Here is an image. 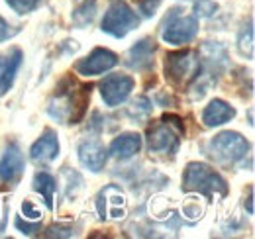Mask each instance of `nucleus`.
Listing matches in <instances>:
<instances>
[{
  "mask_svg": "<svg viewBox=\"0 0 255 239\" xmlns=\"http://www.w3.org/2000/svg\"><path fill=\"white\" fill-rule=\"evenodd\" d=\"M91 102V85H83L73 77H65L53 92L47 112L61 123H79Z\"/></svg>",
  "mask_w": 255,
  "mask_h": 239,
  "instance_id": "1",
  "label": "nucleus"
},
{
  "mask_svg": "<svg viewBox=\"0 0 255 239\" xmlns=\"http://www.w3.org/2000/svg\"><path fill=\"white\" fill-rule=\"evenodd\" d=\"M183 135H185L183 120L173 114H165L155 125L147 129V147L153 153L175 155L179 151Z\"/></svg>",
  "mask_w": 255,
  "mask_h": 239,
  "instance_id": "2",
  "label": "nucleus"
},
{
  "mask_svg": "<svg viewBox=\"0 0 255 239\" xmlns=\"http://www.w3.org/2000/svg\"><path fill=\"white\" fill-rule=\"evenodd\" d=\"M200 73V55L192 49L171 51L165 57V79L175 89H189Z\"/></svg>",
  "mask_w": 255,
  "mask_h": 239,
  "instance_id": "3",
  "label": "nucleus"
},
{
  "mask_svg": "<svg viewBox=\"0 0 255 239\" xmlns=\"http://www.w3.org/2000/svg\"><path fill=\"white\" fill-rule=\"evenodd\" d=\"M183 190L185 192H198L204 196H226L228 182L208 165L204 163H189L183 175Z\"/></svg>",
  "mask_w": 255,
  "mask_h": 239,
  "instance_id": "4",
  "label": "nucleus"
},
{
  "mask_svg": "<svg viewBox=\"0 0 255 239\" xmlns=\"http://www.w3.org/2000/svg\"><path fill=\"white\" fill-rule=\"evenodd\" d=\"M208 155L222 165H236L238 161H242L248 151H250V141L238 133V131H222L218 135H214L208 145H206Z\"/></svg>",
  "mask_w": 255,
  "mask_h": 239,
  "instance_id": "5",
  "label": "nucleus"
},
{
  "mask_svg": "<svg viewBox=\"0 0 255 239\" xmlns=\"http://www.w3.org/2000/svg\"><path fill=\"white\" fill-rule=\"evenodd\" d=\"M183 10L173 8L169 12V16L163 22V41L171 43V45H185L191 43L198 33V20L194 16H185L181 14Z\"/></svg>",
  "mask_w": 255,
  "mask_h": 239,
  "instance_id": "6",
  "label": "nucleus"
},
{
  "mask_svg": "<svg viewBox=\"0 0 255 239\" xmlns=\"http://www.w3.org/2000/svg\"><path fill=\"white\" fill-rule=\"evenodd\" d=\"M139 26V18L137 14L128 6L126 2L122 0H116L108 6L104 18H102V24H100V30L112 37H124L126 33L137 28Z\"/></svg>",
  "mask_w": 255,
  "mask_h": 239,
  "instance_id": "7",
  "label": "nucleus"
},
{
  "mask_svg": "<svg viewBox=\"0 0 255 239\" xmlns=\"http://www.w3.org/2000/svg\"><path fill=\"white\" fill-rule=\"evenodd\" d=\"M96 210L102 220H122L126 216V194L116 184H106L96 196Z\"/></svg>",
  "mask_w": 255,
  "mask_h": 239,
  "instance_id": "8",
  "label": "nucleus"
},
{
  "mask_svg": "<svg viewBox=\"0 0 255 239\" xmlns=\"http://www.w3.org/2000/svg\"><path fill=\"white\" fill-rule=\"evenodd\" d=\"M135 87V81L129 75H108L100 83V94L106 106H120Z\"/></svg>",
  "mask_w": 255,
  "mask_h": 239,
  "instance_id": "9",
  "label": "nucleus"
},
{
  "mask_svg": "<svg viewBox=\"0 0 255 239\" xmlns=\"http://www.w3.org/2000/svg\"><path fill=\"white\" fill-rule=\"evenodd\" d=\"M118 65V55L112 53L110 49H104V47H98L95 49L89 57L77 61L75 63V71L83 77H95V75H102L110 69H114Z\"/></svg>",
  "mask_w": 255,
  "mask_h": 239,
  "instance_id": "10",
  "label": "nucleus"
},
{
  "mask_svg": "<svg viewBox=\"0 0 255 239\" xmlns=\"http://www.w3.org/2000/svg\"><path fill=\"white\" fill-rule=\"evenodd\" d=\"M24 165H26L24 153L16 143H10L0 159V180L8 184H16L24 173Z\"/></svg>",
  "mask_w": 255,
  "mask_h": 239,
  "instance_id": "11",
  "label": "nucleus"
},
{
  "mask_svg": "<svg viewBox=\"0 0 255 239\" xmlns=\"http://www.w3.org/2000/svg\"><path fill=\"white\" fill-rule=\"evenodd\" d=\"M155 51H157V43L151 37H143L135 45L129 47L126 55V65L135 71H149V69H153Z\"/></svg>",
  "mask_w": 255,
  "mask_h": 239,
  "instance_id": "12",
  "label": "nucleus"
},
{
  "mask_svg": "<svg viewBox=\"0 0 255 239\" xmlns=\"http://www.w3.org/2000/svg\"><path fill=\"white\" fill-rule=\"evenodd\" d=\"M79 161L93 173H100L106 165L108 159V151L104 149V145L96 139H87L79 145Z\"/></svg>",
  "mask_w": 255,
  "mask_h": 239,
  "instance_id": "13",
  "label": "nucleus"
},
{
  "mask_svg": "<svg viewBox=\"0 0 255 239\" xmlns=\"http://www.w3.org/2000/svg\"><path fill=\"white\" fill-rule=\"evenodd\" d=\"M59 155V139L53 129H45L41 137L35 141L30 149V157L35 163H51Z\"/></svg>",
  "mask_w": 255,
  "mask_h": 239,
  "instance_id": "14",
  "label": "nucleus"
},
{
  "mask_svg": "<svg viewBox=\"0 0 255 239\" xmlns=\"http://www.w3.org/2000/svg\"><path fill=\"white\" fill-rule=\"evenodd\" d=\"M236 116V110L234 106H230L228 102H224L220 98H214L204 110H202V121L206 127H216V125H222L226 121Z\"/></svg>",
  "mask_w": 255,
  "mask_h": 239,
  "instance_id": "15",
  "label": "nucleus"
},
{
  "mask_svg": "<svg viewBox=\"0 0 255 239\" xmlns=\"http://www.w3.org/2000/svg\"><path fill=\"white\" fill-rule=\"evenodd\" d=\"M139 149H141V137L137 133H122L110 145V153L116 159H129L135 153H139Z\"/></svg>",
  "mask_w": 255,
  "mask_h": 239,
  "instance_id": "16",
  "label": "nucleus"
},
{
  "mask_svg": "<svg viewBox=\"0 0 255 239\" xmlns=\"http://www.w3.org/2000/svg\"><path fill=\"white\" fill-rule=\"evenodd\" d=\"M20 65H22V51L20 49H12V53L8 55V59H6L2 71H0V96H4L8 90L12 89Z\"/></svg>",
  "mask_w": 255,
  "mask_h": 239,
  "instance_id": "17",
  "label": "nucleus"
},
{
  "mask_svg": "<svg viewBox=\"0 0 255 239\" xmlns=\"http://www.w3.org/2000/svg\"><path fill=\"white\" fill-rule=\"evenodd\" d=\"M33 190L37 194H41L45 208L53 210V198H55V190H57V182L49 173H37L33 177Z\"/></svg>",
  "mask_w": 255,
  "mask_h": 239,
  "instance_id": "18",
  "label": "nucleus"
},
{
  "mask_svg": "<svg viewBox=\"0 0 255 239\" xmlns=\"http://www.w3.org/2000/svg\"><path fill=\"white\" fill-rule=\"evenodd\" d=\"M95 14H96V2L95 0H85L71 16V20L79 26V28H85L87 24H91L95 20Z\"/></svg>",
  "mask_w": 255,
  "mask_h": 239,
  "instance_id": "19",
  "label": "nucleus"
},
{
  "mask_svg": "<svg viewBox=\"0 0 255 239\" xmlns=\"http://www.w3.org/2000/svg\"><path fill=\"white\" fill-rule=\"evenodd\" d=\"M238 47H240L242 55H246L248 59H254V24L252 22L248 26H244V30L240 31Z\"/></svg>",
  "mask_w": 255,
  "mask_h": 239,
  "instance_id": "20",
  "label": "nucleus"
},
{
  "mask_svg": "<svg viewBox=\"0 0 255 239\" xmlns=\"http://www.w3.org/2000/svg\"><path fill=\"white\" fill-rule=\"evenodd\" d=\"M129 116L131 118H145L149 112H151V102L145 98V96H139V98H135L133 102H131V106H129Z\"/></svg>",
  "mask_w": 255,
  "mask_h": 239,
  "instance_id": "21",
  "label": "nucleus"
},
{
  "mask_svg": "<svg viewBox=\"0 0 255 239\" xmlns=\"http://www.w3.org/2000/svg\"><path fill=\"white\" fill-rule=\"evenodd\" d=\"M218 10V4L212 0H194V14L196 18H210Z\"/></svg>",
  "mask_w": 255,
  "mask_h": 239,
  "instance_id": "22",
  "label": "nucleus"
},
{
  "mask_svg": "<svg viewBox=\"0 0 255 239\" xmlns=\"http://www.w3.org/2000/svg\"><path fill=\"white\" fill-rule=\"evenodd\" d=\"M6 4L16 14H30V12H33L41 4V0H6Z\"/></svg>",
  "mask_w": 255,
  "mask_h": 239,
  "instance_id": "23",
  "label": "nucleus"
},
{
  "mask_svg": "<svg viewBox=\"0 0 255 239\" xmlns=\"http://www.w3.org/2000/svg\"><path fill=\"white\" fill-rule=\"evenodd\" d=\"M14 226H16V230H18V232H22L24 236H35V234L41 230L39 222H35V224H30V222H26V224H24V220H22V218H16Z\"/></svg>",
  "mask_w": 255,
  "mask_h": 239,
  "instance_id": "24",
  "label": "nucleus"
},
{
  "mask_svg": "<svg viewBox=\"0 0 255 239\" xmlns=\"http://www.w3.org/2000/svg\"><path fill=\"white\" fill-rule=\"evenodd\" d=\"M22 214L26 216V220H39L41 218V212L33 206L32 200H24L22 202Z\"/></svg>",
  "mask_w": 255,
  "mask_h": 239,
  "instance_id": "25",
  "label": "nucleus"
},
{
  "mask_svg": "<svg viewBox=\"0 0 255 239\" xmlns=\"http://www.w3.org/2000/svg\"><path fill=\"white\" fill-rule=\"evenodd\" d=\"M47 238H73V230L71 228H65V226H53L49 228V232L45 234Z\"/></svg>",
  "mask_w": 255,
  "mask_h": 239,
  "instance_id": "26",
  "label": "nucleus"
},
{
  "mask_svg": "<svg viewBox=\"0 0 255 239\" xmlns=\"http://www.w3.org/2000/svg\"><path fill=\"white\" fill-rule=\"evenodd\" d=\"M20 31V28H10V24L0 16V41H6V39H10V37H14L16 33Z\"/></svg>",
  "mask_w": 255,
  "mask_h": 239,
  "instance_id": "27",
  "label": "nucleus"
},
{
  "mask_svg": "<svg viewBox=\"0 0 255 239\" xmlns=\"http://www.w3.org/2000/svg\"><path fill=\"white\" fill-rule=\"evenodd\" d=\"M6 224H8V202L0 196V234L6 230Z\"/></svg>",
  "mask_w": 255,
  "mask_h": 239,
  "instance_id": "28",
  "label": "nucleus"
},
{
  "mask_svg": "<svg viewBox=\"0 0 255 239\" xmlns=\"http://www.w3.org/2000/svg\"><path fill=\"white\" fill-rule=\"evenodd\" d=\"M159 2L161 0H141V4H139V6H141V10H143V14H145V16H151V14L155 12V8L159 6Z\"/></svg>",
  "mask_w": 255,
  "mask_h": 239,
  "instance_id": "29",
  "label": "nucleus"
},
{
  "mask_svg": "<svg viewBox=\"0 0 255 239\" xmlns=\"http://www.w3.org/2000/svg\"><path fill=\"white\" fill-rule=\"evenodd\" d=\"M248 212H254V190H250V198H248Z\"/></svg>",
  "mask_w": 255,
  "mask_h": 239,
  "instance_id": "30",
  "label": "nucleus"
},
{
  "mask_svg": "<svg viewBox=\"0 0 255 239\" xmlns=\"http://www.w3.org/2000/svg\"><path fill=\"white\" fill-rule=\"evenodd\" d=\"M0 65H2V61H0Z\"/></svg>",
  "mask_w": 255,
  "mask_h": 239,
  "instance_id": "31",
  "label": "nucleus"
}]
</instances>
